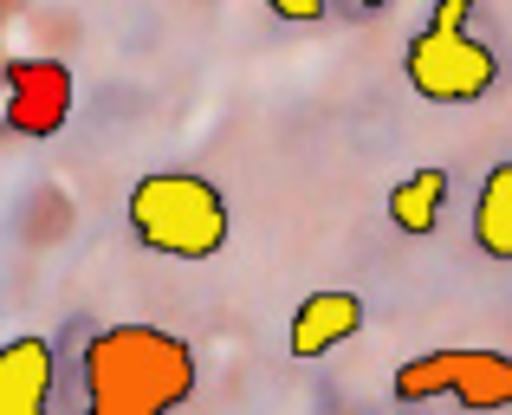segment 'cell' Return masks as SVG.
<instances>
[{"label":"cell","instance_id":"8fae6325","mask_svg":"<svg viewBox=\"0 0 512 415\" xmlns=\"http://www.w3.org/2000/svg\"><path fill=\"white\" fill-rule=\"evenodd\" d=\"M279 20H325V0H273Z\"/></svg>","mask_w":512,"mask_h":415},{"label":"cell","instance_id":"5b68a950","mask_svg":"<svg viewBox=\"0 0 512 415\" xmlns=\"http://www.w3.org/2000/svg\"><path fill=\"white\" fill-rule=\"evenodd\" d=\"M72 117V72L59 59H7L0 65V124L13 137H59Z\"/></svg>","mask_w":512,"mask_h":415},{"label":"cell","instance_id":"277c9868","mask_svg":"<svg viewBox=\"0 0 512 415\" xmlns=\"http://www.w3.org/2000/svg\"><path fill=\"white\" fill-rule=\"evenodd\" d=\"M402 72L428 104H474L500 85V52L474 33H415L402 52Z\"/></svg>","mask_w":512,"mask_h":415},{"label":"cell","instance_id":"3957f363","mask_svg":"<svg viewBox=\"0 0 512 415\" xmlns=\"http://www.w3.org/2000/svg\"><path fill=\"white\" fill-rule=\"evenodd\" d=\"M435 396H454L461 409L493 415L512 409V357L506 351H428L409 357L396 370V403H435Z\"/></svg>","mask_w":512,"mask_h":415},{"label":"cell","instance_id":"8992f818","mask_svg":"<svg viewBox=\"0 0 512 415\" xmlns=\"http://www.w3.org/2000/svg\"><path fill=\"white\" fill-rule=\"evenodd\" d=\"M0 415H52V344L46 338L0 344Z\"/></svg>","mask_w":512,"mask_h":415},{"label":"cell","instance_id":"9c48e42d","mask_svg":"<svg viewBox=\"0 0 512 415\" xmlns=\"http://www.w3.org/2000/svg\"><path fill=\"white\" fill-rule=\"evenodd\" d=\"M441 208H448V169H415L409 182L389 189V221H396L402 234H415V240L441 227Z\"/></svg>","mask_w":512,"mask_h":415},{"label":"cell","instance_id":"30bf717a","mask_svg":"<svg viewBox=\"0 0 512 415\" xmlns=\"http://www.w3.org/2000/svg\"><path fill=\"white\" fill-rule=\"evenodd\" d=\"M467 13H474V0H441L428 26H435V33H467Z\"/></svg>","mask_w":512,"mask_h":415},{"label":"cell","instance_id":"ba28073f","mask_svg":"<svg viewBox=\"0 0 512 415\" xmlns=\"http://www.w3.org/2000/svg\"><path fill=\"white\" fill-rule=\"evenodd\" d=\"M474 247L487 260H512V163H493L474 195Z\"/></svg>","mask_w":512,"mask_h":415},{"label":"cell","instance_id":"7a4b0ae2","mask_svg":"<svg viewBox=\"0 0 512 415\" xmlns=\"http://www.w3.org/2000/svg\"><path fill=\"white\" fill-rule=\"evenodd\" d=\"M130 234L169 260H214L227 247V195L188 169L143 176L130 189Z\"/></svg>","mask_w":512,"mask_h":415},{"label":"cell","instance_id":"52a82bcc","mask_svg":"<svg viewBox=\"0 0 512 415\" xmlns=\"http://www.w3.org/2000/svg\"><path fill=\"white\" fill-rule=\"evenodd\" d=\"M357 331H363L357 292H305L299 312H292L286 344H292V357H325V351H338L344 338H357Z\"/></svg>","mask_w":512,"mask_h":415},{"label":"cell","instance_id":"6da1fadb","mask_svg":"<svg viewBox=\"0 0 512 415\" xmlns=\"http://www.w3.org/2000/svg\"><path fill=\"white\" fill-rule=\"evenodd\" d=\"M195 351L163 325H111L85 344V415H175L195 396Z\"/></svg>","mask_w":512,"mask_h":415}]
</instances>
